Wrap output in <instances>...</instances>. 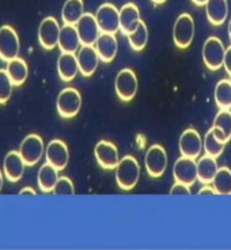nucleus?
Masks as SVG:
<instances>
[{
	"mask_svg": "<svg viewBox=\"0 0 231 250\" xmlns=\"http://www.w3.org/2000/svg\"><path fill=\"white\" fill-rule=\"evenodd\" d=\"M45 158H46V162L50 163L52 166H55L59 171L64 170L67 167L69 161L67 144L62 140H59V139L49 142V144L45 148Z\"/></svg>",
	"mask_w": 231,
	"mask_h": 250,
	"instance_id": "nucleus-13",
	"label": "nucleus"
},
{
	"mask_svg": "<svg viewBox=\"0 0 231 250\" xmlns=\"http://www.w3.org/2000/svg\"><path fill=\"white\" fill-rule=\"evenodd\" d=\"M76 57L79 64V72L83 76H91L98 68L101 59L94 45H82Z\"/></svg>",
	"mask_w": 231,
	"mask_h": 250,
	"instance_id": "nucleus-15",
	"label": "nucleus"
},
{
	"mask_svg": "<svg viewBox=\"0 0 231 250\" xmlns=\"http://www.w3.org/2000/svg\"><path fill=\"white\" fill-rule=\"evenodd\" d=\"M82 106L81 93L76 88L67 87L57 95V113L63 119H72L79 113Z\"/></svg>",
	"mask_w": 231,
	"mask_h": 250,
	"instance_id": "nucleus-2",
	"label": "nucleus"
},
{
	"mask_svg": "<svg viewBox=\"0 0 231 250\" xmlns=\"http://www.w3.org/2000/svg\"><path fill=\"white\" fill-rule=\"evenodd\" d=\"M81 38L78 34L75 25H64L60 30L59 37V48L62 52L67 53H76L81 48Z\"/></svg>",
	"mask_w": 231,
	"mask_h": 250,
	"instance_id": "nucleus-21",
	"label": "nucleus"
},
{
	"mask_svg": "<svg viewBox=\"0 0 231 250\" xmlns=\"http://www.w3.org/2000/svg\"><path fill=\"white\" fill-rule=\"evenodd\" d=\"M212 131H213V133H215V136H216V138H218L220 142H223V143H227V142H229V140L226 139L225 133L220 131L219 128H216V126H212Z\"/></svg>",
	"mask_w": 231,
	"mask_h": 250,
	"instance_id": "nucleus-37",
	"label": "nucleus"
},
{
	"mask_svg": "<svg viewBox=\"0 0 231 250\" xmlns=\"http://www.w3.org/2000/svg\"><path fill=\"white\" fill-rule=\"evenodd\" d=\"M144 166L150 177L158 178L166 171L168 167V154L166 150L159 144H152L146 152Z\"/></svg>",
	"mask_w": 231,
	"mask_h": 250,
	"instance_id": "nucleus-6",
	"label": "nucleus"
},
{
	"mask_svg": "<svg viewBox=\"0 0 231 250\" xmlns=\"http://www.w3.org/2000/svg\"><path fill=\"white\" fill-rule=\"evenodd\" d=\"M171 196H174V194H190V190H189V187L185 185V184H182V182L175 181V184L173 187L170 188V192Z\"/></svg>",
	"mask_w": 231,
	"mask_h": 250,
	"instance_id": "nucleus-34",
	"label": "nucleus"
},
{
	"mask_svg": "<svg viewBox=\"0 0 231 250\" xmlns=\"http://www.w3.org/2000/svg\"><path fill=\"white\" fill-rule=\"evenodd\" d=\"M57 72L64 82H71L75 79L76 74L79 72V64L75 53L62 52L57 60Z\"/></svg>",
	"mask_w": 231,
	"mask_h": 250,
	"instance_id": "nucleus-20",
	"label": "nucleus"
},
{
	"mask_svg": "<svg viewBox=\"0 0 231 250\" xmlns=\"http://www.w3.org/2000/svg\"><path fill=\"white\" fill-rule=\"evenodd\" d=\"M94 155L97 158V162L101 167L106 170L116 169L120 162L117 147L106 140H101L97 143L94 148Z\"/></svg>",
	"mask_w": 231,
	"mask_h": 250,
	"instance_id": "nucleus-14",
	"label": "nucleus"
},
{
	"mask_svg": "<svg viewBox=\"0 0 231 250\" xmlns=\"http://www.w3.org/2000/svg\"><path fill=\"white\" fill-rule=\"evenodd\" d=\"M84 14L83 0H67L62 10V18L64 25H76Z\"/></svg>",
	"mask_w": 231,
	"mask_h": 250,
	"instance_id": "nucleus-26",
	"label": "nucleus"
},
{
	"mask_svg": "<svg viewBox=\"0 0 231 250\" xmlns=\"http://www.w3.org/2000/svg\"><path fill=\"white\" fill-rule=\"evenodd\" d=\"M19 194H21V196H23V194H33V196H34V194H37V192H36L33 188H23V189L19 190Z\"/></svg>",
	"mask_w": 231,
	"mask_h": 250,
	"instance_id": "nucleus-38",
	"label": "nucleus"
},
{
	"mask_svg": "<svg viewBox=\"0 0 231 250\" xmlns=\"http://www.w3.org/2000/svg\"><path fill=\"white\" fill-rule=\"evenodd\" d=\"M14 83L6 69H0V104H6L13 94Z\"/></svg>",
	"mask_w": 231,
	"mask_h": 250,
	"instance_id": "nucleus-32",
	"label": "nucleus"
},
{
	"mask_svg": "<svg viewBox=\"0 0 231 250\" xmlns=\"http://www.w3.org/2000/svg\"><path fill=\"white\" fill-rule=\"evenodd\" d=\"M180 152L182 156H187V158H199L201 154V150L204 148L203 147V140H201L199 132L196 129H187V131L182 132V135L180 136Z\"/></svg>",
	"mask_w": 231,
	"mask_h": 250,
	"instance_id": "nucleus-16",
	"label": "nucleus"
},
{
	"mask_svg": "<svg viewBox=\"0 0 231 250\" xmlns=\"http://www.w3.org/2000/svg\"><path fill=\"white\" fill-rule=\"evenodd\" d=\"M75 26L82 45H95L100 34L102 33L95 15L90 13L83 14V17L78 21Z\"/></svg>",
	"mask_w": 231,
	"mask_h": 250,
	"instance_id": "nucleus-11",
	"label": "nucleus"
},
{
	"mask_svg": "<svg viewBox=\"0 0 231 250\" xmlns=\"http://www.w3.org/2000/svg\"><path fill=\"white\" fill-rule=\"evenodd\" d=\"M18 151L21 156L23 158L26 166H34L40 162V159L44 155V140L37 133H30L21 142Z\"/></svg>",
	"mask_w": 231,
	"mask_h": 250,
	"instance_id": "nucleus-3",
	"label": "nucleus"
},
{
	"mask_svg": "<svg viewBox=\"0 0 231 250\" xmlns=\"http://www.w3.org/2000/svg\"><path fill=\"white\" fill-rule=\"evenodd\" d=\"M26 163L19 151H10L3 161V174L7 181L18 182L25 173Z\"/></svg>",
	"mask_w": 231,
	"mask_h": 250,
	"instance_id": "nucleus-17",
	"label": "nucleus"
},
{
	"mask_svg": "<svg viewBox=\"0 0 231 250\" xmlns=\"http://www.w3.org/2000/svg\"><path fill=\"white\" fill-rule=\"evenodd\" d=\"M19 38L17 31L11 26L3 25L0 27V60L10 62L15 57H18Z\"/></svg>",
	"mask_w": 231,
	"mask_h": 250,
	"instance_id": "nucleus-7",
	"label": "nucleus"
},
{
	"mask_svg": "<svg viewBox=\"0 0 231 250\" xmlns=\"http://www.w3.org/2000/svg\"><path fill=\"white\" fill-rule=\"evenodd\" d=\"M194 37V21L189 14H181L175 19L174 27H173V40L175 46L180 49H187L192 44Z\"/></svg>",
	"mask_w": 231,
	"mask_h": 250,
	"instance_id": "nucleus-5",
	"label": "nucleus"
},
{
	"mask_svg": "<svg viewBox=\"0 0 231 250\" xmlns=\"http://www.w3.org/2000/svg\"><path fill=\"white\" fill-rule=\"evenodd\" d=\"M95 18L102 33L116 34L120 30V10L112 3H104L98 7Z\"/></svg>",
	"mask_w": 231,
	"mask_h": 250,
	"instance_id": "nucleus-9",
	"label": "nucleus"
},
{
	"mask_svg": "<svg viewBox=\"0 0 231 250\" xmlns=\"http://www.w3.org/2000/svg\"><path fill=\"white\" fill-rule=\"evenodd\" d=\"M173 175L175 181L192 187L197 180V162L193 158H187V156L178 158L173 166Z\"/></svg>",
	"mask_w": 231,
	"mask_h": 250,
	"instance_id": "nucleus-12",
	"label": "nucleus"
},
{
	"mask_svg": "<svg viewBox=\"0 0 231 250\" xmlns=\"http://www.w3.org/2000/svg\"><path fill=\"white\" fill-rule=\"evenodd\" d=\"M229 76H230V82H231V75H229Z\"/></svg>",
	"mask_w": 231,
	"mask_h": 250,
	"instance_id": "nucleus-43",
	"label": "nucleus"
},
{
	"mask_svg": "<svg viewBox=\"0 0 231 250\" xmlns=\"http://www.w3.org/2000/svg\"><path fill=\"white\" fill-rule=\"evenodd\" d=\"M223 67L227 71V74L231 75V45L226 49V55H225V62H223Z\"/></svg>",
	"mask_w": 231,
	"mask_h": 250,
	"instance_id": "nucleus-35",
	"label": "nucleus"
},
{
	"mask_svg": "<svg viewBox=\"0 0 231 250\" xmlns=\"http://www.w3.org/2000/svg\"><path fill=\"white\" fill-rule=\"evenodd\" d=\"M229 36H230V40H231V19H230V23H229Z\"/></svg>",
	"mask_w": 231,
	"mask_h": 250,
	"instance_id": "nucleus-42",
	"label": "nucleus"
},
{
	"mask_svg": "<svg viewBox=\"0 0 231 250\" xmlns=\"http://www.w3.org/2000/svg\"><path fill=\"white\" fill-rule=\"evenodd\" d=\"M55 194H74L75 193V188L74 184L69 180L68 177H59L55 189H53Z\"/></svg>",
	"mask_w": 231,
	"mask_h": 250,
	"instance_id": "nucleus-33",
	"label": "nucleus"
},
{
	"mask_svg": "<svg viewBox=\"0 0 231 250\" xmlns=\"http://www.w3.org/2000/svg\"><path fill=\"white\" fill-rule=\"evenodd\" d=\"M142 22L140 19V11L136 4L126 3L120 10V30L123 34L128 36L132 31L136 30L139 23Z\"/></svg>",
	"mask_w": 231,
	"mask_h": 250,
	"instance_id": "nucleus-18",
	"label": "nucleus"
},
{
	"mask_svg": "<svg viewBox=\"0 0 231 250\" xmlns=\"http://www.w3.org/2000/svg\"><path fill=\"white\" fill-rule=\"evenodd\" d=\"M218 170L219 167L216 158L210 155L201 156L200 159L197 161V180L201 184L208 185V184H211L213 181Z\"/></svg>",
	"mask_w": 231,
	"mask_h": 250,
	"instance_id": "nucleus-23",
	"label": "nucleus"
},
{
	"mask_svg": "<svg viewBox=\"0 0 231 250\" xmlns=\"http://www.w3.org/2000/svg\"><path fill=\"white\" fill-rule=\"evenodd\" d=\"M59 170L52 166L50 163H44L41 166V169L38 171V187H40V190H42L44 193H49V192H53L55 189V185H56L57 180H59Z\"/></svg>",
	"mask_w": 231,
	"mask_h": 250,
	"instance_id": "nucleus-24",
	"label": "nucleus"
},
{
	"mask_svg": "<svg viewBox=\"0 0 231 250\" xmlns=\"http://www.w3.org/2000/svg\"><path fill=\"white\" fill-rule=\"evenodd\" d=\"M151 1H152L154 4H163V3H165L166 0H151Z\"/></svg>",
	"mask_w": 231,
	"mask_h": 250,
	"instance_id": "nucleus-41",
	"label": "nucleus"
},
{
	"mask_svg": "<svg viewBox=\"0 0 231 250\" xmlns=\"http://www.w3.org/2000/svg\"><path fill=\"white\" fill-rule=\"evenodd\" d=\"M62 27L59 25L56 19L53 17H46L41 21L38 27V41L44 49H53L59 45V37H60Z\"/></svg>",
	"mask_w": 231,
	"mask_h": 250,
	"instance_id": "nucleus-10",
	"label": "nucleus"
},
{
	"mask_svg": "<svg viewBox=\"0 0 231 250\" xmlns=\"http://www.w3.org/2000/svg\"><path fill=\"white\" fill-rule=\"evenodd\" d=\"M225 146L226 143L220 142V140L215 136L212 128L207 132L206 136H204V142H203V147H204V151H206L207 155L218 158V156L222 155V152L225 150Z\"/></svg>",
	"mask_w": 231,
	"mask_h": 250,
	"instance_id": "nucleus-30",
	"label": "nucleus"
},
{
	"mask_svg": "<svg viewBox=\"0 0 231 250\" xmlns=\"http://www.w3.org/2000/svg\"><path fill=\"white\" fill-rule=\"evenodd\" d=\"M213 126L219 128L225 133L226 139L230 142L231 139V112L230 109H220L213 120Z\"/></svg>",
	"mask_w": 231,
	"mask_h": 250,
	"instance_id": "nucleus-31",
	"label": "nucleus"
},
{
	"mask_svg": "<svg viewBox=\"0 0 231 250\" xmlns=\"http://www.w3.org/2000/svg\"><path fill=\"white\" fill-rule=\"evenodd\" d=\"M138 78L132 69H121L116 76L114 88L121 101H125V102L131 101L138 93Z\"/></svg>",
	"mask_w": 231,
	"mask_h": 250,
	"instance_id": "nucleus-8",
	"label": "nucleus"
},
{
	"mask_svg": "<svg viewBox=\"0 0 231 250\" xmlns=\"http://www.w3.org/2000/svg\"><path fill=\"white\" fill-rule=\"evenodd\" d=\"M199 194L203 196V194H218V193H216L215 188L210 187V184H208V185H206V187L201 188L200 190H199Z\"/></svg>",
	"mask_w": 231,
	"mask_h": 250,
	"instance_id": "nucleus-36",
	"label": "nucleus"
},
{
	"mask_svg": "<svg viewBox=\"0 0 231 250\" xmlns=\"http://www.w3.org/2000/svg\"><path fill=\"white\" fill-rule=\"evenodd\" d=\"M206 14L213 26L223 25L229 15L227 0H208L206 3Z\"/></svg>",
	"mask_w": 231,
	"mask_h": 250,
	"instance_id": "nucleus-22",
	"label": "nucleus"
},
{
	"mask_svg": "<svg viewBox=\"0 0 231 250\" xmlns=\"http://www.w3.org/2000/svg\"><path fill=\"white\" fill-rule=\"evenodd\" d=\"M3 182H4V174L0 171V192H1V189H3Z\"/></svg>",
	"mask_w": 231,
	"mask_h": 250,
	"instance_id": "nucleus-40",
	"label": "nucleus"
},
{
	"mask_svg": "<svg viewBox=\"0 0 231 250\" xmlns=\"http://www.w3.org/2000/svg\"><path fill=\"white\" fill-rule=\"evenodd\" d=\"M7 74L11 78L14 86H22L29 76V67L23 59L15 57L13 60L7 62Z\"/></svg>",
	"mask_w": 231,
	"mask_h": 250,
	"instance_id": "nucleus-25",
	"label": "nucleus"
},
{
	"mask_svg": "<svg viewBox=\"0 0 231 250\" xmlns=\"http://www.w3.org/2000/svg\"><path fill=\"white\" fill-rule=\"evenodd\" d=\"M192 1H193V4H196V6H206V3L208 0H192Z\"/></svg>",
	"mask_w": 231,
	"mask_h": 250,
	"instance_id": "nucleus-39",
	"label": "nucleus"
},
{
	"mask_svg": "<svg viewBox=\"0 0 231 250\" xmlns=\"http://www.w3.org/2000/svg\"><path fill=\"white\" fill-rule=\"evenodd\" d=\"M95 49L100 55L101 62H110L117 55V49H119L117 38L112 33H101L95 42Z\"/></svg>",
	"mask_w": 231,
	"mask_h": 250,
	"instance_id": "nucleus-19",
	"label": "nucleus"
},
{
	"mask_svg": "<svg viewBox=\"0 0 231 250\" xmlns=\"http://www.w3.org/2000/svg\"><path fill=\"white\" fill-rule=\"evenodd\" d=\"M226 49L223 42L218 37L207 38L203 45V60L208 69L218 71L223 67Z\"/></svg>",
	"mask_w": 231,
	"mask_h": 250,
	"instance_id": "nucleus-4",
	"label": "nucleus"
},
{
	"mask_svg": "<svg viewBox=\"0 0 231 250\" xmlns=\"http://www.w3.org/2000/svg\"><path fill=\"white\" fill-rule=\"evenodd\" d=\"M140 178V166L136 158L126 155L120 159L116 167V181L123 190H131Z\"/></svg>",
	"mask_w": 231,
	"mask_h": 250,
	"instance_id": "nucleus-1",
	"label": "nucleus"
},
{
	"mask_svg": "<svg viewBox=\"0 0 231 250\" xmlns=\"http://www.w3.org/2000/svg\"><path fill=\"white\" fill-rule=\"evenodd\" d=\"M215 102L220 109H231L230 79H222L215 86Z\"/></svg>",
	"mask_w": 231,
	"mask_h": 250,
	"instance_id": "nucleus-27",
	"label": "nucleus"
},
{
	"mask_svg": "<svg viewBox=\"0 0 231 250\" xmlns=\"http://www.w3.org/2000/svg\"><path fill=\"white\" fill-rule=\"evenodd\" d=\"M126 37H128V41H129V45H131L132 49L143 50L146 48V45H147V41H148V29H147V25L142 21L138 27H136V30L132 31L131 34H128Z\"/></svg>",
	"mask_w": 231,
	"mask_h": 250,
	"instance_id": "nucleus-28",
	"label": "nucleus"
},
{
	"mask_svg": "<svg viewBox=\"0 0 231 250\" xmlns=\"http://www.w3.org/2000/svg\"><path fill=\"white\" fill-rule=\"evenodd\" d=\"M212 184L218 194H231V170L229 167H220Z\"/></svg>",
	"mask_w": 231,
	"mask_h": 250,
	"instance_id": "nucleus-29",
	"label": "nucleus"
}]
</instances>
